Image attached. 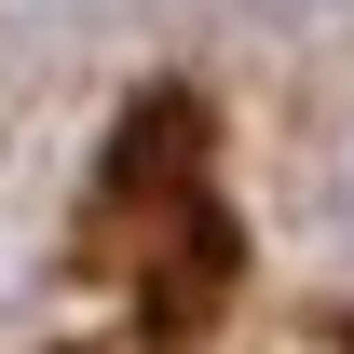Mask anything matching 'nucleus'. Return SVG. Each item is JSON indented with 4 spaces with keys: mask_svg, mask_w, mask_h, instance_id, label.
<instances>
[{
    "mask_svg": "<svg viewBox=\"0 0 354 354\" xmlns=\"http://www.w3.org/2000/svg\"><path fill=\"white\" fill-rule=\"evenodd\" d=\"M327 218L354 232V136H341V164H327Z\"/></svg>",
    "mask_w": 354,
    "mask_h": 354,
    "instance_id": "nucleus-1",
    "label": "nucleus"
}]
</instances>
